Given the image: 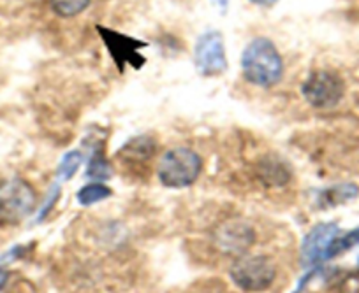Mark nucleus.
Wrapping results in <instances>:
<instances>
[{
	"instance_id": "15",
	"label": "nucleus",
	"mask_w": 359,
	"mask_h": 293,
	"mask_svg": "<svg viewBox=\"0 0 359 293\" xmlns=\"http://www.w3.org/2000/svg\"><path fill=\"white\" fill-rule=\"evenodd\" d=\"M111 165H109L108 158L104 157V151H102V148H97L94 155H92L86 176L94 179H108L111 178Z\"/></svg>"
},
{
	"instance_id": "6",
	"label": "nucleus",
	"mask_w": 359,
	"mask_h": 293,
	"mask_svg": "<svg viewBox=\"0 0 359 293\" xmlns=\"http://www.w3.org/2000/svg\"><path fill=\"white\" fill-rule=\"evenodd\" d=\"M194 64L205 78H215L227 71L226 41L219 30H208L199 36L194 48Z\"/></svg>"
},
{
	"instance_id": "17",
	"label": "nucleus",
	"mask_w": 359,
	"mask_h": 293,
	"mask_svg": "<svg viewBox=\"0 0 359 293\" xmlns=\"http://www.w3.org/2000/svg\"><path fill=\"white\" fill-rule=\"evenodd\" d=\"M254 6H261V8H271L278 2V0H250Z\"/></svg>"
},
{
	"instance_id": "19",
	"label": "nucleus",
	"mask_w": 359,
	"mask_h": 293,
	"mask_svg": "<svg viewBox=\"0 0 359 293\" xmlns=\"http://www.w3.org/2000/svg\"><path fill=\"white\" fill-rule=\"evenodd\" d=\"M358 265H359V258H358Z\"/></svg>"
},
{
	"instance_id": "4",
	"label": "nucleus",
	"mask_w": 359,
	"mask_h": 293,
	"mask_svg": "<svg viewBox=\"0 0 359 293\" xmlns=\"http://www.w3.org/2000/svg\"><path fill=\"white\" fill-rule=\"evenodd\" d=\"M277 267L264 255L240 257L231 269V279L245 292H264L273 285Z\"/></svg>"
},
{
	"instance_id": "11",
	"label": "nucleus",
	"mask_w": 359,
	"mask_h": 293,
	"mask_svg": "<svg viewBox=\"0 0 359 293\" xmlns=\"http://www.w3.org/2000/svg\"><path fill=\"white\" fill-rule=\"evenodd\" d=\"M257 176L268 186H284L291 179L289 167L280 158H264L257 165Z\"/></svg>"
},
{
	"instance_id": "1",
	"label": "nucleus",
	"mask_w": 359,
	"mask_h": 293,
	"mask_svg": "<svg viewBox=\"0 0 359 293\" xmlns=\"http://www.w3.org/2000/svg\"><path fill=\"white\" fill-rule=\"evenodd\" d=\"M241 72L250 85L271 88L284 76V62L280 51L268 37H255L241 53Z\"/></svg>"
},
{
	"instance_id": "10",
	"label": "nucleus",
	"mask_w": 359,
	"mask_h": 293,
	"mask_svg": "<svg viewBox=\"0 0 359 293\" xmlns=\"http://www.w3.org/2000/svg\"><path fill=\"white\" fill-rule=\"evenodd\" d=\"M155 141L150 136H137L127 141L118 151V158L126 164H144L155 155Z\"/></svg>"
},
{
	"instance_id": "9",
	"label": "nucleus",
	"mask_w": 359,
	"mask_h": 293,
	"mask_svg": "<svg viewBox=\"0 0 359 293\" xmlns=\"http://www.w3.org/2000/svg\"><path fill=\"white\" fill-rule=\"evenodd\" d=\"M338 236H340V229L334 223H320L313 227L302 244V264L310 267V265L330 260L331 244Z\"/></svg>"
},
{
	"instance_id": "12",
	"label": "nucleus",
	"mask_w": 359,
	"mask_h": 293,
	"mask_svg": "<svg viewBox=\"0 0 359 293\" xmlns=\"http://www.w3.org/2000/svg\"><path fill=\"white\" fill-rule=\"evenodd\" d=\"M111 188L106 186L104 183H88V185H85L78 192V202L81 206H94L97 202H102L111 197Z\"/></svg>"
},
{
	"instance_id": "13",
	"label": "nucleus",
	"mask_w": 359,
	"mask_h": 293,
	"mask_svg": "<svg viewBox=\"0 0 359 293\" xmlns=\"http://www.w3.org/2000/svg\"><path fill=\"white\" fill-rule=\"evenodd\" d=\"M92 0H50V8L60 18H74L86 11Z\"/></svg>"
},
{
	"instance_id": "16",
	"label": "nucleus",
	"mask_w": 359,
	"mask_h": 293,
	"mask_svg": "<svg viewBox=\"0 0 359 293\" xmlns=\"http://www.w3.org/2000/svg\"><path fill=\"white\" fill-rule=\"evenodd\" d=\"M81 164H83L81 151L74 150V151H69V153H65L64 158H62L60 165H58V171H57L58 179H62V181H69V179H71L72 176L79 171Z\"/></svg>"
},
{
	"instance_id": "7",
	"label": "nucleus",
	"mask_w": 359,
	"mask_h": 293,
	"mask_svg": "<svg viewBox=\"0 0 359 293\" xmlns=\"http://www.w3.org/2000/svg\"><path fill=\"white\" fill-rule=\"evenodd\" d=\"M97 32L120 72H126L127 67H133L136 71L143 67L144 57L141 55V50L147 48V43L116 32V30L104 29V27H97Z\"/></svg>"
},
{
	"instance_id": "2",
	"label": "nucleus",
	"mask_w": 359,
	"mask_h": 293,
	"mask_svg": "<svg viewBox=\"0 0 359 293\" xmlns=\"http://www.w3.org/2000/svg\"><path fill=\"white\" fill-rule=\"evenodd\" d=\"M203 160L191 148H172L165 151L157 165V176L168 188H187L198 181Z\"/></svg>"
},
{
	"instance_id": "3",
	"label": "nucleus",
	"mask_w": 359,
	"mask_h": 293,
	"mask_svg": "<svg viewBox=\"0 0 359 293\" xmlns=\"http://www.w3.org/2000/svg\"><path fill=\"white\" fill-rule=\"evenodd\" d=\"M37 204L36 190L27 181L13 178L0 185V222L16 225L32 215Z\"/></svg>"
},
{
	"instance_id": "5",
	"label": "nucleus",
	"mask_w": 359,
	"mask_h": 293,
	"mask_svg": "<svg viewBox=\"0 0 359 293\" xmlns=\"http://www.w3.org/2000/svg\"><path fill=\"white\" fill-rule=\"evenodd\" d=\"M302 95L312 108H334L345 95V83L333 71H313L302 85Z\"/></svg>"
},
{
	"instance_id": "14",
	"label": "nucleus",
	"mask_w": 359,
	"mask_h": 293,
	"mask_svg": "<svg viewBox=\"0 0 359 293\" xmlns=\"http://www.w3.org/2000/svg\"><path fill=\"white\" fill-rule=\"evenodd\" d=\"M355 195H358V186L355 185H338L326 190V192L323 193L320 202H323L324 206H337L340 204V202L351 201Z\"/></svg>"
},
{
	"instance_id": "18",
	"label": "nucleus",
	"mask_w": 359,
	"mask_h": 293,
	"mask_svg": "<svg viewBox=\"0 0 359 293\" xmlns=\"http://www.w3.org/2000/svg\"><path fill=\"white\" fill-rule=\"evenodd\" d=\"M6 281H8V272L4 271V269L0 267V288L6 285Z\"/></svg>"
},
{
	"instance_id": "8",
	"label": "nucleus",
	"mask_w": 359,
	"mask_h": 293,
	"mask_svg": "<svg viewBox=\"0 0 359 293\" xmlns=\"http://www.w3.org/2000/svg\"><path fill=\"white\" fill-rule=\"evenodd\" d=\"M255 234L248 223L241 220H231L217 227L213 234V243L222 253L229 257H243L248 248L254 244Z\"/></svg>"
}]
</instances>
